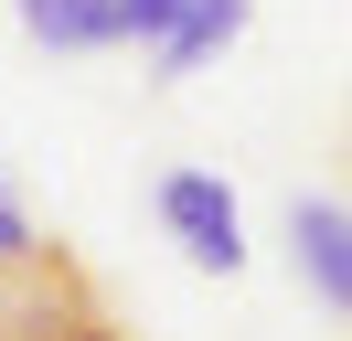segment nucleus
Masks as SVG:
<instances>
[{"instance_id": "obj_1", "label": "nucleus", "mask_w": 352, "mask_h": 341, "mask_svg": "<svg viewBox=\"0 0 352 341\" xmlns=\"http://www.w3.org/2000/svg\"><path fill=\"white\" fill-rule=\"evenodd\" d=\"M0 341H129V331L65 245H32L22 267H0Z\"/></svg>"}, {"instance_id": "obj_2", "label": "nucleus", "mask_w": 352, "mask_h": 341, "mask_svg": "<svg viewBox=\"0 0 352 341\" xmlns=\"http://www.w3.org/2000/svg\"><path fill=\"white\" fill-rule=\"evenodd\" d=\"M150 213L182 234V256H192V267H214V277L245 267V213H235V192H224L214 170H171V182L150 192Z\"/></svg>"}, {"instance_id": "obj_3", "label": "nucleus", "mask_w": 352, "mask_h": 341, "mask_svg": "<svg viewBox=\"0 0 352 341\" xmlns=\"http://www.w3.org/2000/svg\"><path fill=\"white\" fill-rule=\"evenodd\" d=\"M288 256H299V288L352 320V213L342 203H288Z\"/></svg>"}, {"instance_id": "obj_4", "label": "nucleus", "mask_w": 352, "mask_h": 341, "mask_svg": "<svg viewBox=\"0 0 352 341\" xmlns=\"http://www.w3.org/2000/svg\"><path fill=\"white\" fill-rule=\"evenodd\" d=\"M245 21H256V0H182V21L150 43V64H160V75H192V64H214L224 43L245 32Z\"/></svg>"}, {"instance_id": "obj_5", "label": "nucleus", "mask_w": 352, "mask_h": 341, "mask_svg": "<svg viewBox=\"0 0 352 341\" xmlns=\"http://www.w3.org/2000/svg\"><path fill=\"white\" fill-rule=\"evenodd\" d=\"M22 32L43 43V54H107V0H22Z\"/></svg>"}, {"instance_id": "obj_6", "label": "nucleus", "mask_w": 352, "mask_h": 341, "mask_svg": "<svg viewBox=\"0 0 352 341\" xmlns=\"http://www.w3.org/2000/svg\"><path fill=\"white\" fill-rule=\"evenodd\" d=\"M171 21H182V0H107V32L118 43H160Z\"/></svg>"}, {"instance_id": "obj_7", "label": "nucleus", "mask_w": 352, "mask_h": 341, "mask_svg": "<svg viewBox=\"0 0 352 341\" xmlns=\"http://www.w3.org/2000/svg\"><path fill=\"white\" fill-rule=\"evenodd\" d=\"M32 245H43V234H32V213H22V192L0 182V267H22Z\"/></svg>"}]
</instances>
